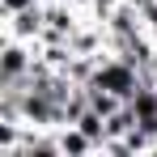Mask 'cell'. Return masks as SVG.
<instances>
[{
	"label": "cell",
	"instance_id": "cell-1",
	"mask_svg": "<svg viewBox=\"0 0 157 157\" xmlns=\"http://www.w3.org/2000/svg\"><path fill=\"white\" fill-rule=\"evenodd\" d=\"M38 64V43L26 38H0V89H21Z\"/></svg>",
	"mask_w": 157,
	"mask_h": 157
},
{
	"label": "cell",
	"instance_id": "cell-2",
	"mask_svg": "<svg viewBox=\"0 0 157 157\" xmlns=\"http://www.w3.org/2000/svg\"><path fill=\"white\" fill-rule=\"evenodd\" d=\"M4 34L38 43L47 34V4H34V9H21V13H4Z\"/></svg>",
	"mask_w": 157,
	"mask_h": 157
},
{
	"label": "cell",
	"instance_id": "cell-3",
	"mask_svg": "<svg viewBox=\"0 0 157 157\" xmlns=\"http://www.w3.org/2000/svg\"><path fill=\"white\" fill-rule=\"evenodd\" d=\"M55 140H59V157H89V153H98V144L77 123H59L55 128Z\"/></svg>",
	"mask_w": 157,
	"mask_h": 157
},
{
	"label": "cell",
	"instance_id": "cell-4",
	"mask_svg": "<svg viewBox=\"0 0 157 157\" xmlns=\"http://www.w3.org/2000/svg\"><path fill=\"white\" fill-rule=\"evenodd\" d=\"M43 0H0V13H21V9H34Z\"/></svg>",
	"mask_w": 157,
	"mask_h": 157
},
{
	"label": "cell",
	"instance_id": "cell-5",
	"mask_svg": "<svg viewBox=\"0 0 157 157\" xmlns=\"http://www.w3.org/2000/svg\"><path fill=\"white\" fill-rule=\"evenodd\" d=\"M144 81H153V85H157V55H153V64L144 68Z\"/></svg>",
	"mask_w": 157,
	"mask_h": 157
}]
</instances>
